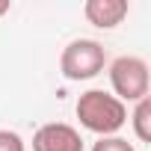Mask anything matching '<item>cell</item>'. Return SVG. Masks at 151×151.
Wrapping results in <instances>:
<instances>
[{
  "label": "cell",
  "mask_w": 151,
  "mask_h": 151,
  "mask_svg": "<svg viewBox=\"0 0 151 151\" xmlns=\"http://www.w3.org/2000/svg\"><path fill=\"white\" fill-rule=\"evenodd\" d=\"M110 83H113V92L122 104L124 101L136 104V101L148 98V86H151L148 62L139 56H119L110 65Z\"/></svg>",
  "instance_id": "obj_3"
},
{
  "label": "cell",
  "mask_w": 151,
  "mask_h": 151,
  "mask_svg": "<svg viewBox=\"0 0 151 151\" xmlns=\"http://www.w3.org/2000/svg\"><path fill=\"white\" fill-rule=\"evenodd\" d=\"M83 15H86L89 24H95L101 30H113V27H119L124 21L127 3L124 0H86Z\"/></svg>",
  "instance_id": "obj_5"
},
{
  "label": "cell",
  "mask_w": 151,
  "mask_h": 151,
  "mask_svg": "<svg viewBox=\"0 0 151 151\" xmlns=\"http://www.w3.org/2000/svg\"><path fill=\"white\" fill-rule=\"evenodd\" d=\"M92 151H133V145L127 139H122V136H101L92 145Z\"/></svg>",
  "instance_id": "obj_7"
},
{
  "label": "cell",
  "mask_w": 151,
  "mask_h": 151,
  "mask_svg": "<svg viewBox=\"0 0 151 151\" xmlns=\"http://www.w3.org/2000/svg\"><path fill=\"white\" fill-rule=\"evenodd\" d=\"M77 119L98 136H116L127 122V107L104 89H89L77 98Z\"/></svg>",
  "instance_id": "obj_1"
},
{
  "label": "cell",
  "mask_w": 151,
  "mask_h": 151,
  "mask_svg": "<svg viewBox=\"0 0 151 151\" xmlns=\"http://www.w3.org/2000/svg\"><path fill=\"white\" fill-rule=\"evenodd\" d=\"M130 122H133V133H136V139H139V142H151V98L136 101Z\"/></svg>",
  "instance_id": "obj_6"
},
{
  "label": "cell",
  "mask_w": 151,
  "mask_h": 151,
  "mask_svg": "<svg viewBox=\"0 0 151 151\" xmlns=\"http://www.w3.org/2000/svg\"><path fill=\"white\" fill-rule=\"evenodd\" d=\"M104 62H107V53H104L101 42L74 39L71 45H65V50L59 56V71L65 80H89L104 71Z\"/></svg>",
  "instance_id": "obj_2"
},
{
  "label": "cell",
  "mask_w": 151,
  "mask_h": 151,
  "mask_svg": "<svg viewBox=\"0 0 151 151\" xmlns=\"http://www.w3.org/2000/svg\"><path fill=\"white\" fill-rule=\"evenodd\" d=\"M9 6H12V3H9V0H0V18H3V15L9 12Z\"/></svg>",
  "instance_id": "obj_9"
},
{
  "label": "cell",
  "mask_w": 151,
  "mask_h": 151,
  "mask_svg": "<svg viewBox=\"0 0 151 151\" xmlns=\"http://www.w3.org/2000/svg\"><path fill=\"white\" fill-rule=\"evenodd\" d=\"M0 151H24V139L15 130H0Z\"/></svg>",
  "instance_id": "obj_8"
},
{
  "label": "cell",
  "mask_w": 151,
  "mask_h": 151,
  "mask_svg": "<svg viewBox=\"0 0 151 151\" xmlns=\"http://www.w3.org/2000/svg\"><path fill=\"white\" fill-rule=\"evenodd\" d=\"M33 151H83V139L71 124L50 122V124H42L36 130Z\"/></svg>",
  "instance_id": "obj_4"
}]
</instances>
